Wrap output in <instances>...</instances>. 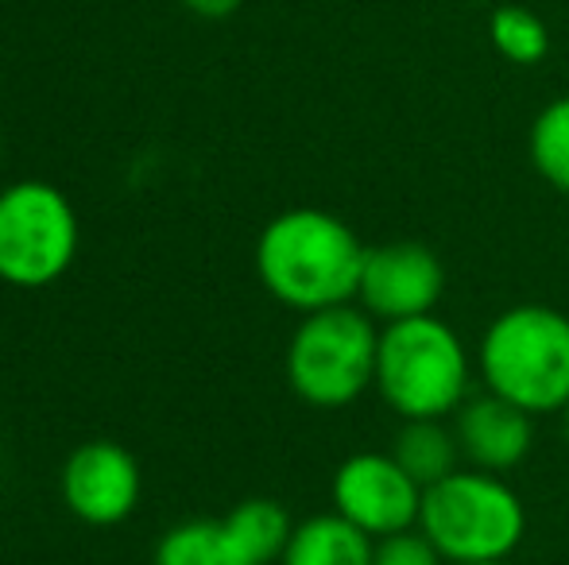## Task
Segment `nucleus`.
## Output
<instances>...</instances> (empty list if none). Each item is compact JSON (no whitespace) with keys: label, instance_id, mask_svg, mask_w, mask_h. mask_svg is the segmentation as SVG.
<instances>
[{"label":"nucleus","instance_id":"9","mask_svg":"<svg viewBox=\"0 0 569 565\" xmlns=\"http://www.w3.org/2000/svg\"><path fill=\"white\" fill-rule=\"evenodd\" d=\"M62 504L86 527H117L136 512L143 476L136 457L120 442L93 437L67 457L59 476Z\"/></svg>","mask_w":569,"mask_h":565},{"label":"nucleus","instance_id":"4","mask_svg":"<svg viewBox=\"0 0 569 565\" xmlns=\"http://www.w3.org/2000/svg\"><path fill=\"white\" fill-rule=\"evenodd\" d=\"M380 322L365 306H330L302 314L287 341L283 372L307 407L341 411L376 387Z\"/></svg>","mask_w":569,"mask_h":565},{"label":"nucleus","instance_id":"1","mask_svg":"<svg viewBox=\"0 0 569 565\" xmlns=\"http://www.w3.org/2000/svg\"><path fill=\"white\" fill-rule=\"evenodd\" d=\"M368 244L345 218L318 205L283 210L256 236V275L263 291L287 310H315L357 302Z\"/></svg>","mask_w":569,"mask_h":565},{"label":"nucleus","instance_id":"20","mask_svg":"<svg viewBox=\"0 0 569 565\" xmlns=\"http://www.w3.org/2000/svg\"><path fill=\"white\" fill-rule=\"evenodd\" d=\"M465 565H511V558L508 562H465Z\"/></svg>","mask_w":569,"mask_h":565},{"label":"nucleus","instance_id":"5","mask_svg":"<svg viewBox=\"0 0 569 565\" xmlns=\"http://www.w3.org/2000/svg\"><path fill=\"white\" fill-rule=\"evenodd\" d=\"M419 531L450 565L508 562L527 535V507L503 476L461 465L422 492Z\"/></svg>","mask_w":569,"mask_h":565},{"label":"nucleus","instance_id":"16","mask_svg":"<svg viewBox=\"0 0 569 565\" xmlns=\"http://www.w3.org/2000/svg\"><path fill=\"white\" fill-rule=\"evenodd\" d=\"M527 151H531V167L539 171V179L569 198V93L539 109V117L531 121Z\"/></svg>","mask_w":569,"mask_h":565},{"label":"nucleus","instance_id":"8","mask_svg":"<svg viewBox=\"0 0 569 565\" xmlns=\"http://www.w3.org/2000/svg\"><path fill=\"white\" fill-rule=\"evenodd\" d=\"M446 294V264L430 244L391 241L365 252L357 302L380 325L435 314Z\"/></svg>","mask_w":569,"mask_h":565},{"label":"nucleus","instance_id":"7","mask_svg":"<svg viewBox=\"0 0 569 565\" xmlns=\"http://www.w3.org/2000/svg\"><path fill=\"white\" fill-rule=\"evenodd\" d=\"M333 512L372 538H388L419 527L422 484L391 453L360 450L333 468Z\"/></svg>","mask_w":569,"mask_h":565},{"label":"nucleus","instance_id":"18","mask_svg":"<svg viewBox=\"0 0 569 565\" xmlns=\"http://www.w3.org/2000/svg\"><path fill=\"white\" fill-rule=\"evenodd\" d=\"M182 4H187L194 16H202V20H226V16L237 12L244 0H182Z\"/></svg>","mask_w":569,"mask_h":565},{"label":"nucleus","instance_id":"6","mask_svg":"<svg viewBox=\"0 0 569 565\" xmlns=\"http://www.w3.org/2000/svg\"><path fill=\"white\" fill-rule=\"evenodd\" d=\"M78 210L54 182L20 179L0 190V283L39 291L59 283L78 256Z\"/></svg>","mask_w":569,"mask_h":565},{"label":"nucleus","instance_id":"10","mask_svg":"<svg viewBox=\"0 0 569 565\" xmlns=\"http://www.w3.org/2000/svg\"><path fill=\"white\" fill-rule=\"evenodd\" d=\"M450 426L457 434L461 465L480 468V473L503 476L523 465L535 450V415L492 392L469 395L457 407Z\"/></svg>","mask_w":569,"mask_h":565},{"label":"nucleus","instance_id":"19","mask_svg":"<svg viewBox=\"0 0 569 565\" xmlns=\"http://www.w3.org/2000/svg\"><path fill=\"white\" fill-rule=\"evenodd\" d=\"M562 426H566V445H569V403H566V411H562Z\"/></svg>","mask_w":569,"mask_h":565},{"label":"nucleus","instance_id":"12","mask_svg":"<svg viewBox=\"0 0 569 565\" xmlns=\"http://www.w3.org/2000/svg\"><path fill=\"white\" fill-rule=\"evenodd\" d=\"M156 565H256L229 519H187L159 535Z\"/></svg>","mask_w":569,"mask_h":565},{"label":"nucleus","instance_id":"3","mask_svg":"<svg viewBox=\"0 0 569 565\" xmlns=\"http://www.w3.org/2000/svg\"><path fill=\"white\" fill-rule=\"evenodd\" d=\"M376 392L407 418H453L472 395V356L461 333L438 314L380 325Z\"/></svg>","mask_w":569,"mask_h":565},{"label":"nucleus","instance_id":"17","mask_svg":"<svg viewBox=\"0 0 569 565\" xmlns=\"http://www.w3.org/2000/svg\"><path fill=\"white\" fill-rule=\"evenodd\" d=\"M372 565H450V562L442 558V551L419 527H411V531H399V535L376 538Z\"/></svg>","mask_w":569,"mask_h":565},{"label":"nucleus","instance_id":"11","mask_svg":"<svg viewBox=\"0 0 569 565\" xmlns=\"http://www.w3.org/2000/svg\"><path fill=\"white\" fill-rule=\"evenodd\" d=\"M376 538L352 527L345 515L322 512L295 523L279 565H372Z\"/></svg>","mask_w":569,"mask_h":565},{"label":"nucleus","instance_id":"2","mask_svg":"<svg viewBox=\"0 0 569 565\" xmlns=\"http://www.w3.org/2000/svg\"><path fill=\"white\" fill-rule=\"evenodd\" d=\"M477 376L485 392L527 415H562L569 403V314L542 302L496 314L477 345Z\"/></svg>","mask_w":569,"mask_h":565},{"label":"nucleus","instance_id":"14","mask_svg":"<svg viewBox=\"0 0 569 565\" xmlns=\"http://www.w3.org/2000/svg\"><path fill=\"white\" fill-rule=\"evenodd\" d=\"M229 527L237 531V538L244 543V551L252 554L256 565H279L287 543H291V515L279 500L268 496H252L240 500L237 507H229Z\"/></svg>","mask_w":569,"mask_h":565},{"label":"nucleus","instance_id":"15","mask_svg":"<svg viewBox=\"0 0 569 565\" xmlns=\"http://www.w3.org/2000/svg\"><path fill=\"white\" fill-rule=\"evenodd\" d=\"M488 43L511 67H539L550 54V28L523 4H496L488 16Z\"/></svg>","mask_w":569,"mask_h":565},{"label":"nucleus","instance_id":"13","mask_svg":"<svg viewBox=\"0 0 569 565\" xmlns=\"http://www.w3.org/2000/svg\"><path fill=\"white\" fill-rule=\"evenodd\" d=\"M391 457L422 484V492L461 468L457 434L453 426H446V418H407L391 442Z\"/></svg>","mask_w":569,"mask_h":565}]
</instances>
